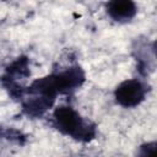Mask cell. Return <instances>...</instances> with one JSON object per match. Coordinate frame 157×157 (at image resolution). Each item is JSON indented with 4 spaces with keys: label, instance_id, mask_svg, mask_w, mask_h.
Masks as SVG:
<instances>
[{
    "label": "cell",
    "instance_id": "6da1fadb",
    "mask_svg": "<svg viewBox=\"0 0 157 157\" xmlns=\"http://www.w3.org/2000/svg\"><path fill=\"white\" fill-rule=\"evenodd\" d=\"M54 117L59 129L63 130L65 134H69L75 137H82L90 135L88 125L85 124L83 120L78 117V114L71 108L60 107L56 109Z\"/></svg>",
    "mask_w": 157,
    "mask_h": 157
},
{
    "label": "cell",
    "instance_id": "7a4b0ae2",
    "mask_svg": "<svg viewBox=\"0 0 157 157\" xmlns=\"http://www.w3.org/2000/svg\"><path fill=\"white\" fill-rule=\"evenodd\" d=\"M115 94H117V101L120 104L125 107H131V105H136L140 101H142L145 96V88L139 81L135 80L125 81L118 87Z\"/></svg>",
    "mask_w": 157,
    "mask_h": 157
},
{
    "label": "cell",
    "instance_id": "3957f363",
    "mask_svg": "<svg viewBox=\"0 0 157 157\" xmlns=\"http://www.w3.org/2000/svg\"><path fill=\"white\" fill-rule=\"evenodd\" d=\"M108 12L115 20H129L135 15V5L130 1H114L108 5Z\"/></svg>",
    "mask_w": 157,
    "mask_h": 157
},
{
    "label": "cell",
    "instance_id": "277c9868",
    "mask_svg": "<svg viewBox=\"0 0 157 157\" xmlns=\"http://www.w3.org/2000/svg\"><path fill=\"white\" fill-rule=\"evenodd\" d=\"M139 157H157L156 155V145L155 142L152 144H147L146 146H144L140 151Z\"/></svg>",
    "mask_w": 157,
    "mask_h": 157
}]
</instances>
